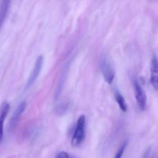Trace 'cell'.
Masks as SVG:
<instances>
[{"instance_id": "obj_9", "label": "cell", "mask_w": 158, "mask_h": 158, "mask_svg": "<svg viewBox=\"0 0 158 158\" xmlns=\"http://www.w3.org/2000/svg\"><path fill=\"white\" fill-rule=\"evenodd\" d=\"M114 97H115L116 101L118 103V106L120 108V110L123 112H127V104L124 97L119 92L118 89H115V91H114Z\"/></svg>"}, {"instance_id": "obj_4", "label": "cell", "mask_w": 158, "mask_h": 158, "mask_svg": "<svg viewBox=\"0 0 158 158\" xmlns=\"http://www.w3.org/2000/svg\"><path fill=\"white\" fill-rule=\"evenodd\" d=\"M43 66V56H40L38 58L35 60V65L33 66V69H32V72H31L30 76L29 77L27 80V83H26V88L30 87L34 83H35V80H37L38 77L40 76V72L42 70V68Z\"/></svg>"}, {"instance_id": "obj_3", "label": "cell", "mask_w": 158, "mask_h": 158, "mask_svg": "<svg viewBox=\"0 0 158 158\" xmlns=\"http://www.w3.org/2000/svg\"><path fill=\"white\" fill-rule=\"evenodd\" d=\"M100 68H101L102 75H103L105 81L108 84H111L114 81V77H115V71L112 66V64L110 63L108 60L103 59L101 61Z\"/></svg>"}, {"instance_id": "obj_7", "label": "cell", "mask_w": 158, "mask_h": 158, "mask_svg": "<svg viewBox=\"0 0 158 158\" xmlns=\"http://www.w3.org/2000/svg\"><path fill=\"white\" fill-rule=\"evenodd\" d=\"M10 105L7 102H3L0 106V143L4 137V123L6 117L9 114Z\"/></svg>"}, {"instance_id": "obj_8", "label": "cell", "mask_w": 158, "mask_h": 158, "mask_svg": "<svg viewBox=\"0 0 158 158\" xmlns=\"http://www.w3.org/2000/svg\"><path fill=\"white\" fill-rule=\"evenodd\" d=\"M10 2L11 0H2L1 4H0V30L7 17L9 7H10Z\"/></svg>"}, {"instance_id": "obj_1", "label": "cell", "mask_w": 158, "mask_h": 158, "mask_svg": "<svg viewBox=\"0 0 158 158\" xmlns=\"http://www.w3.org/2000/svg\"><path fill=\"white\" fill-rule=\"evenodd\" d=\"M85 128H86V117L84 115H81L77 120L76 125L75 132L71 140V145L74 148L79 147L83 143L85 140Z\"/></svg>"}, {"instance_id": "obj_11", "label": "cell", "mask_w": 158, "mask_h": 158, "mask_svg": "<svg viewBox=\"0 0 158 158\" xmlns=\"http://www.w3.org/2000/svg\"><path fill=\"white\" fill-rule=\"evenodd\" d=\"M56 158H70V157H69V154H68L67 153L65 152V151H61V152H60L58 154H57Z\"/></svg>"}, {"instance_id": "obj_2", "label": "cell", "mask_w": 158, "mask_h": 158, "mask_svg": "<svg viewBox=\"0 0 158 158\" xmlns=\"http://www.w3.org/2000/svg\"><path fill=\"white\" fill-rule=\"evenodd\" d=\"M134 87L137 105L141 110H144L147 106L146 93L137 80H134Z\"/></svg>"}, {"instance_id": "obj_10", "label": "cell", "mask_w": 158, "mask_h": 158, "mask_svg": "<svg viewBox=\"0 0 158 158\" xmlns=\"http://www.w3.org/2000/svg\"><path fill=\"white\" fill-rule=\"evenodd\" d=\"M127 147V142H125V143L120 147V149L118 150V151H117V154H116L114 158H122V157H123V153H124L125 150H126Z\"/></svg>"}, {"instance_id": "obj_5", "label": "cell", "mask_w": 158, "mask_h": 158, "mask_svg": "<svg viewBox=\"0 0 158 158\" xmlns=\"http://www.w3.org/2000/svg\"><path fill=\"white\" fill-rule=\"evenodd\" d=\"M26 108V103L25 101L21 102V103L19 104V106H17L16 109L14 111L13 114H12V117L10 119V121L9 123V131H12L13 129H15V127H16V125L18 124L19 120L21 115L23 114V112L25 111Z\"/></svg>"}, {"instance_id": "obj_6", "label": "cell", "mask_w": 158, "mask_h": 158, "mask_svg": "<svg viewBox=\"0 0 158 158\" xmlns=\"http://www.w3.org/2000/svg\"><path fill=\"white\" fill-rule=\"evenodd\" d=\"M151 83L155 90H158V59L153 56L151 62Z\"/></svg>"}]
</instances>
